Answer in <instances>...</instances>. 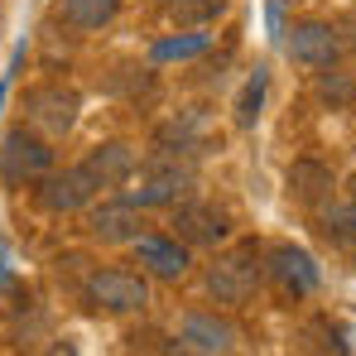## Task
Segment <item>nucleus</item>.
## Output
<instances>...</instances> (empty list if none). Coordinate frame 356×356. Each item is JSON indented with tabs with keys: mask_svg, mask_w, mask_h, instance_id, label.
Instances as JSON below:
<instances>
[{
	"mask_svg": "<svg viewBox=\"0 0 356 356\" xmlns=\"http://www.w3.org/2000/svg\"><path fill=\"white\" fill-rule=\"evenodd\" d=\"M270 275L280 280V289L284 294H294V298H303V294H313L318 289V265H313V255L308 250H298V245H275L270 250Z\"/></svg>",
	"mask_w": 356,
	"mask_h": 356,
	"instance_id": "nucleus-10",
	"label": "nucleus"
},
{
	"mask_svg": "<svg viewBox=\"0 0 356 356\" xmlns=\"http://www.w3.org/2000/svg\"><path fill=\"white\" fill-rule=\"evenodd\" d=\"M260 284V270H255V250H232L222 255L212 270H207V289L217 303H245Z\"/></svg>",
	"mask_w": 356,
	"mask_h": 356,
	"instance_id": "nucleus-3",
	"label": "nucleus"
},
{
	"mask_svg": "<svg viewBox=\"0 0 356 356\" xmlns=\"http://www.w3.org/2000/svg\"><path fill=\"white\" fill-rule=\"evenodd\" d=\"M92 193H97V183H92V174H87L82 164L39 178V202H44L49 212H77V207L92 202Z\"/></svg>",
	"mask_w": 356,
	"mask_h": 356,
	"instance_id": "nucleus-7",
	"label": "nucleus"
},
{
	"mask_svg": "<svg viewBox=\"0 0 356 356\" xmlns=\"http://www.w3.org/2000/svg\"><path fill=\"white\" fill-rule=\"evenodd\" d=\"M140 202L135 197H111L92 212V236L106 241V245H120V241H140Z\"/></svg>",
	"mask_w": 356,
	"mask_h": 356,
	"instance_id": "nucleus-11",
	"label": "nucleus"
},
{
	"mask_svg": "<svg viewBox=\"0 0 356 356\" xmlns=\"http://www.w3.org/2000/svg\"><path fill=\"white\" fill-rule=\"evenodd\" d=\"M352 197H356V183H352Z\"/></svg>",
	"mask_w": 356,
	"mask_h": 356,
	"instance_id": "nucleus-23",
	"label": "nucleus"
},
{
	"mask_svg": "<svg viewBox=\"0 0 356 356\" xmlns=\"http://www.w3.org/2000/svg\"><path fill=\"white\" fill-rule=\"evenodd\" d=\"M82 169L92 174L97 188H120L125 178L135 174V149H130L125 140H106V145H97V149L82 159Z\"/></svg>",
	"mask_w": 356,
	"mask_h": 356,
	"instance_id": "nucleus-12",
	"label": "nucleus"
},
{
	"mask_svg": "<svg viewBox=\"0 0 356 356\" xmlns=\"http://www.w3.org/2000/svg\"><path fill=\"white\" fill-rule=\"evenodd\" d=\"M236 347V327L217 313H188L178 332V352L188 356H227Z\"/></svg>",
	"mask_w": 356,
	"mask_h": 356,
	"instance_id": "nucleus-4",
	"label": "nucleus"
},
{
	"mask_svg": "<svg viewBox=\"0 0 356 356\" xmlns=\"http://www.w3.org/2000/svg\"><path fill=\"white\" fill-rule=\"evenodd\" d=\"M217 15H227V0H169V19L193 24V29L212 24Z\"/></svg>",
	"mask_w": 356,
	"mask_h": 356,
	"instance_id": "nucleus-17",
	"label": "nucleus"
},
{
	"mask_svg": "<svg viewBox=\"0 0 356 356\" xmlns=\"http://www.w3.org/2000/svg\"><path fill=\"white\" fill-rule=\"evenodd\" d=\"M202 49H207V34H178V39H164V44H154V63L197 58Z\"/></svg>",
	"mask_w": 356,
	"mask_h": 356,
	"instance_id": "nucleus-18",
	"label": "nucleus"
},
{
	"mask_svg": "<svg viewBox=\"0 0 356 356\" xmlns=\"http://www.w3.org/2000/svg\"><path fill=\"white\" fill-rule=\"evenodd\" d=\"M63 19L72 29H102L116 19V0H63Z\"/></svg>",
	"mask_w": 356,
	"mask_h": 356,
	"instance_id": "nucleus-15",
	"label": "nucleus"
},
{
	"mask_svg": "<svg viewBox=\"0 0 356 356\" xmlns=\"http://www.w3.org/2000/svg\"><path fill=\"white\" fill-rule=\"evenodd\" d=\"M342 54V39L332 24L323 19H303L289 29V58L303 63V67H332V58Z\"/></svg>",
	"mask_w": 356,
	"mask_h": 356,
	"instance_id": "nucleus-6",
	"label": "nucleus"
},
{
	"mask_svg": "<svg viewBox=\"0 0 356 356\" xmlns=\"http://www.w3.org/2000/svg\"><path fill=\"white\" fill-rule=\"evenodd\" d=\"M140 265L149 270V275H159V280H183L188 275V245L183 241H159V236H149V241H140Z\"/></svg>",
	"mask_w": 356,
	"mask_h": 356,
	"instance_id": "nucleus-13",
	"label": "nucleus"
},
{
	"mask_svg": "<svg viewBox=\"0 0 356 356\" xmlns=\"http://www.w3.org/2000/svg\"><path fill=\"white\" fill-rule=\"evenodd\" d=\"M327 193H332V174L323 164H313V159L289 164V197H298V202H323Z\"/></svg>",
	"mask_w": 356,
	"mask_h": 356,
	"instance_id": "nucleus-14",
	"label": "nucleus"
},
{
	"mask_svg": "<svg viewBox=\"0 0 356 356\" xmlns=\"http://www.w3.org/2000/svg\"><path fill=\"white\" fill-rule=\"evenodd\" d=\"M174 232L183 245H217L227 241V212L212 202H183L174 212Z\"/></svg>",
	"mask_w": 356,
	"mask_h": 356,
	"instance_id": "nucleus-9",
	"label": "nucleus"
},
{
	"mask_svg": "<svg viewBox=\"0 0 356 356\" xmlns=\"http://www.w3.org/2000/svg\"><path fill=\"white\" fill-rule=\"evenodd\" d=\"M87 303H97L106 313H135L149 303V284L130 270H97L87 280Z\"/></svg>",
	"mask_w": 356,
	"mask_h": 356,
	"instance_id": "nucleus-2",
	"label": "nucleus"
},
{
	"mask_svg": "<svg viewBox=\"0 0 356 356\" xmlns=\"http://www.w3.org/2000/svg\"><path fill=\"white\" fill-rule=\"evenodd\" d=\"M193 188V174L178 169V159H154L145 183L135 188V202L140 207H178V197Z\"/></svg>",
	"mask_w": 356,
	"mask_h": 356,
	"instance_id": "nucleus-8",
	"label": "nucleus"
},
{
	"mask_svg": "<svg viewBox=\"0 0 356 356\" xmlns=\"http://www.w3.org/2000/svg\"><path fill=\"white\" fill-rule=\"evenodd\" d=\"M49 169H54L49 140H39V135H29V130H10V135H5V145H0V178H5L10 188L34 183V178H44Z\"/></svg>",
	"mask_w": 356,
	"mask_h": 356,
	"instance_id": "nucleus-1",
	"label": "nucleus"
},
{
	"mask_svg": "<svg viewBox=\"0 0 356 356\" xmlns=\"http://www.w3.org/2000/svg\"><path fill=\"white\" fill-rule=\"evenodd\" d=\"M318 97H323L327 106H352L356 82L347 77V72H323V77H318Z\"/></svg>",
	"mask_w": 356,
	"mask_h": 356,
	"instance_id": "nucleus-19",
	"label": "nucleus"
},
{
	"mask_svg": "<svg viewBox=\"0 0 356 356\" xmlns=\"http://www.w3.org/2000/svg\"><path fill=\"white\" fill-rule=\"evenodd\" d=\"M270 34H289L284 29V0H270Z\"/></svg>",
	"mask_w": 356,
	"mask_h": 356,
	"instance_id": "nucleus-21",
	"label": "nucleus"
},
{
	"mask_svg": "<svg viewBox=\"0 0 356 356\" xmlns=\"http://www.w3.org/2000/svg\"><path fill=\"white\" fill-rule=\"evenodd\" d=\"M327 236L352 241L356 236V212H332V217H327Z\"/></svg>",
	"mask_w": 356,
	"mask_h": 356,
	"instance_id": "nucleus-20",
	"label": "nucleus"
},
{
	"mask_svg": "<svg viewBox=\"0 0 356 356\" xmlns=\"http://www.w3.org/2000/svg\"><path fill=\"white\" fill-rule=\"evenodd\" d=\"M265 87H270V72H265V67H255V72H250V82L241 87V97H236V125H241V130H250V125L260 120Z\"/></svg>",
	"mask_w": 356,
	"mask_h": 356,
	"instance_id": "nucleus-16",
	"label": "nucleus"
},
{
	"mask_svg": "<svg viewBox=\"0 0 356 356\" xmlns=\"http://www.w3.org/2000/svg\"><path fill=\"white\" fill-rule=\"evenodd\" d=\"M77 92H67V87H34L29 97H24V111L29 120L44 130V135H67L72 125H77Z\"/></svg>",
	"mask_w": 356,
	"mask_h": 356,
	"instance_id": "nucleus-5",
	"label": "nucleus"
},
{
	"mask_svg": "<svg viewBox=\"0 0 356 356\" xmlns=\"http://www.w3.org/2000/svg\"><path fill=\"white\" fill-rule=\"evenodd\" d=\"M10 280V250H5V241H0V284Z\"/></svg>",
	"mask_w": 356,
	"mask_h": 356,
	"instance_id": "nucleus-22",
	"label": "nucleus"
}]
</instances>
